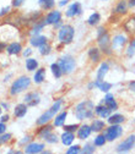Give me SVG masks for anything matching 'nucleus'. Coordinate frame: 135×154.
<instances>
[{
	"mask_svg": "<svg viewBox=\"0 0 135 154\" xmlns=\"http://www.w3.org/2000/svg\"><path fill=\"white\" fill-rule=\"evenodd\" d=\"M88 56H90V59L93 61V63H97L100 60V57H101V54H100V50L97 48H91L88 50Z\"/></svg>",
	"mask_w": 135,
	"mask_h": 154,
	"instance_id": "bb28decb",
	"label": "nucleus"
},
{
	"mask_svg": "<svg viewBox=\"0 0 135 154\" xmlns=\"http://www.w3.org/2000/svg\"><path fill=\"white\" fill-rule=\"evenodd\" d=\"M127 8H128V5H127V2L125 0H121V2L117 4V6H115V9L113 10L115 14H118V15H124L125 12H127Z\"/></svg>",
	"mask_w": 135,
	"mask_h": 154,
	"instance_id": "393cba45",
	"label": "nucleus"
},
{
	"mask_svg": "<svg viewBox=\"0 0 135 154\" xmlns=\"http://www.w3.org/2000/svg\"><path fill=\"white\" fill-rule=\"evenodd\" d=\"M50 50H52V48H50V45L48 43H46V44H43V45L40 47V53L42 55H48L50 53Z\"/></svg>",
	"mask_w": 135,
	"mask_h": 154,
	"instance_id": "e433bc0d",
	"label": "nucleus"
},
{
	"mask_svg": "<svg viewBox=\"0 0 135 154\" xmlns=\"http://www.w3.org/2000/svg\"><path fill=\"white\" fill-rule=\"evenodd\" d=\"M134 146H135V134H130L128 138H125V140L117 147V152H118V153L129 152L131 148H134Z\"/></svg>",
	"mask_w": 135,
	"mask_h": 154,
	"instance_id": "6e6552de",
	"label": "nucleus"
},
{
	"mask_svg": "<svg viewBox=\"0 0 135 154\" xmlns=\"http://www.w3.org/2000/svg\"><path fill=\"white\" fill-rule=\"evenodd\" d=\"M53 130V126L52 125H42L41 128H38L37 131V136H40L41 138H44L47 134H49Z\"/></svg>",
	"mask_w": 135,
	"mask_h": 154,
	"instance_id": "4be33fe9",
	"label": "nucleus"
},
{
	"mask_svg": "<svg viewBox=\"0 0 135 154\" xmlns=\"http://www.w3.org/2000/svg\"><path fill=\"white\" fill-rule=\"evenodd\" d=\"M106 142H107V140L104 137V134H98V136L95 138V146L96 147H102V146H104Z\"/></svg>",
	"mask_w": 135,
	"mask_h": 154,
	"instance_id": "f704fd0d",
	"label": "nucleus"
},
{
	"mask_svg": "<svg viewBox=\"0 0 135 154\" xmlns=\"http://www.w3.org/2000/svg\"><path fill=\"white\" fill-rule=\"evenodd\" d=\"M92 132V128L91 126L88 125H82V126H79L78 128V138L79 140H86Z\"/></svg>",
	"mask_w": 135,
	"mask_h": 154,
	"instance_id": "ddd939ff",
	"label": "nucleus"
},
{
	"mask_svg": "<svg viewBox=\"0 0 135 154\" xmlns=\"http://www.w3.org/2000/svg\"><path fill=\"white\" fill-rule=\"evenodd\" d=\"M124 29L127 31V33L129 34H134L135 33V16L129 17L124 23Z\"/></svg>",
	"mask_w": 135,
	"mask_h": 154,
	"instance_id": "a211bd4d",
	"label": "nucleus"
},
{
	"mask_svg": "<svg viewBox=\"0 0 135 154\" xmlns=\"http://www.w3.org/2000/svg\"><path fill=\"white\" fill-rule=\"evenodd\" d=\"M50 70H52V73L54 75L55 79H59V77L63 75V71H62V69H60L59 64H52Z\"/></svg>",
	"mask_w": 135,
	"mask_h": 154,
	"instance_id": "473e14b6",
	"label": "nucleus"
},
{
	"mask_svg": "<svg viewBox=\"0 0 135 154\" xmlns=\"http://www.w3.org/2000/svg\"><path fill=\"white\" fill-rule=\"evenodd\" d=\"M40 5L42 6L43 10H50L53 9V6L55 5V2L54 0H40Z\"/></svg>",
	"mask_w": 135,
	"mask_h": 154,
	"instance_id": "2f4dec72",
	"label": "nucleus"
},
{
	"mask_svg": "<svg viewBox=\"0 0 135 154\" xmlns=\"http://www.w3.org/2000/svg\"><path fill=\"white\" fill-rule=\"evenodd\" d=\"M122 127L119 126V125H112V126H109L108 128H106L104 131H103V134H104V137H106V140L107 141H114L115 138H118L121 134H122Z\"/></svg>",
	"mask_w": 135,
	"mask_h": 154,
	"instance_id": "0eeeda50",
	"label": "nucleus"
},
{
	"mask_svg": "<svg viewBox=\"0 0 135 154\" xmlns=\"http://www.w3.org/2000/svg\"><path fill=\"white\" fill-rule=\"evenodd\" d=\"M124 120H125V118L123 116V115H121V114H114V115H109V116H108V122L112 124V125H114V124L119 125Z\"/></svg>",
	"mask_w": 135,
	"mask_h": 154,
	"instance_id": "5701e85b",
	"label": "nucleus"
},
{
	"mask_svg": "<svg viewBox=\"0 0 135 154\" xmlns=\"http://www.w3.org/2000/svg\"><path fill=\"white\" fill-rule=\"evenodd\" d=\"M6 48H8L6 43H5V42H3V41H0V53H2V51H4Z\"/></svg>",
	"mask_w": 135,
	"mask_h": 154,
	"instance_id": "a18cd8bd",
	"label": "nucleus"
},
{
	"mask_svg": "<svg viewBox=\"0 0 135 154\" xmlns=\"http://www.w3.org/2000/svg\"><path fill=\"white\" fill-rule=\"evenodd\" d=\"M134 51H135V39L131 41V43H130V45H129V48H128L127 54H128L129 56H131V55L134 54Z\"/></svg>",
	"mask_w": 135,
	"mask_h": 154,
	"instance_id": "a19ab883",
	"label": "nucleus"
},
{
	"mask_svg": "<svg viewBox=\"0 0 135 154\" xmlns=\"http://www.w3.org/2000/svg\"><path fill=\"white\" fill-rule=\"evenodd\" d=\"M81 152L85 153V154H87V153H93V152H95V146H92V144H86Z\"/></svg>",
	"mask_w": 135,
	"mask_h": 154,
	"instance_id": "58836bf2",
	"label": "nucleus"
},
{
	"mask_svg": "<svg viewBox=\"0 0 135 154\" xmlns=\"http://www.w3.org/2000/svg\"><path fill=\"white\" fill-rule=\"evenodd\" d=\"M44 69H40V70H37L34 76H33V81L36 83H42L44 81Z\"/></svg>",
	"mask_w": 135,
	"mask_h": 154,
	"instance_id": "c756f323",
	"label": "nucleus"
},
{
	"mask_svg": "<svg viewBox=\"0 0 135 154\" xmlns=\"http://www.w3.org/2000/svg\"><path fill=\"white\" fill-rule=\"evenodd\" d=\"M62 99H59V100H56L53 105H52V108L49 109V110H47L46 112H43L41 116H40V119L37 120V125L38 126H42V125H46V124H48L53 118H54V115L60 110V106H62Z\"/></svg>",
	"mask_w": 135,
	"mask_h": 154,
	"instance_id": "f03ea898",
	"label": "nucleus"
},
{
	"mask_svg": "<svg viewBox=\"0 0 135 154\" xmlns=\"http://www.w3.org/2000/svg\"><path fill=\"white\" fill-rule=\"evenodd\" d=\"M78 128H79V125H65L64 126V130L65 131H70V132H75Z\"/></svg>",
	"mask_w": 135,
	"mask_h": 154,
	"instance_id": "79ce46f5",
	"label": "nucleus"
},
{
	"mask_svg": "<svg viewBox=\"0 0 135 154\" xmlns=\"http://www.w3.org/2000/svg\"><path fill=\"white\" fill-rule=\"evenodd\" d=\"M100 20H101V16H100V14L98 12H93L90 17H88V20H87V23L90 25V26H95V25H97L98 22H100Z\"/></svg>",
	"mask_w": 135,
	"mask_h": 154,
	"instance_id": "7c9ffc66",
	"label": "nucleus"
},
{
	"mask_svg": "<svg viewBox=\"0 0 135 154\" xmlns=\"http://www.w3.org/2000/svg\"><path fill=\"white\" fill-rule=\"evenodd\" d=\"M79 152H81L80 146H72V147H70V148L66 150L68 154H74V153H79Z\"/></svg>",
	"mask_w": 135,
	"mask_h": 154,
	"instance_id": "ea45409f",
	"label": "nucleus"
},
{
	"mask_svg": "<svg viewBox=\"0 0 135 154\" xmlns=\"http://www.w3.org/2000/svg\"><path fill=\"white\" fill-rule=\"evenodd\" d=\"M125 43H127V38H125L123 34H117V35H114L113 41H112V49L121 48V47H123Z\"/></svg>",
	"mask_w": 135,
	"mask_h": 154,
	"instance_id": "4468645a",
	"label": "nucleus"
},
{
	"mask_svg": "<svg viewBox=\"0 0 135 154\" xmlns=\"http://www.w3.org/2000/svg\"><path fill=\"white\" fill-rule=\"evenodd\" d=\"M108 70H109L108 64L107 63H102L100 69H98V72H97V80H102L103 77L106 76V73L108 72Z\"/></svg>",
	"mask_w": 135,
	"mask_h": 154,
	"instance_id": "c85d7f7f",
	"label": "nucleus"
},
{
	"mask_svg": "<svg viewBox=\"0 0 135 154\" xmlns=\"http://www.w3.org/2000/svg\"><path fill=\"white\" fill-rule=\"evenodd\" d=\"M93 87H95V82H92V83L88 85V89H91V88H93Z\"/></svg>",
	"mask_w": 135,
	"mask_h": 154,
	"instance_id": "4d7b16f0",
	"label": "nucleus"
},
{
	"mask_svg": "<svg viewBox=\"0 0 135 154\" xmlns=\"http://www.w3.org/2000/svg\"><path fill=\"white\" fill-rule=\"evenodd\" d=\"M30 43H31V45H33V47H38L40 48L41 45H43V44H46L47 43V38L44 37V35H33L32 38H31V41H30Z\"/></svg>",
	"mask_w": 135,
	"mask_h": 154,
	"instance_id": "dca6fc26",
	"label": "nucleus"
},
{
	"mask_svg": "<svg viewBox=\"0 0 135 154\" xmlns=\"http://www.w3.org/2000/svg\"><path fill=\"white\" fill-rule=\"evenodd\" d=\"M2 106H3V108H5V109L8 110V108H9V104H6V103H3V104H2Z\"/></svg>",
	"mask_w": 135,
	"mask_h": 154,
	"instance_id": "6e6d98bb",
	"label": "nucleus"
},
{
	"mask_svg": "<svg viewBox=\"0 0 135 154\" xmlns=\"http://www.w3.org/2000/svg\"><path fill=\"white\" fill-rule=\"evenodd\" d=\"M104 127H106L104 122L101 121V120H97V119L93 120V121H92V125H91V128H92V131H95V132H100V131L104 130Z\"/></svg>",
	"mask_w": 135,
	"mask_h": 154,
	"instance_id": "cd10ccee",
	"label": "nucleus"
},
{
	"mask_svg": "<svg viewBox=\"0 0 135 154\" xmlns=\"http://www.w3.org/2000/svg\"><path fill=\"white\" fill-rule=\"evenodd\" d=\"M43 149H44V144L32 142V143H30L28 146H26V148H25V153H27V154L42 153V152H43Z\"/></svg>",
	"mask_w": 135,
	"mask_h": 154,
	"instance_id": "9d476101",
	"label": "nucleus"
},
{
	"mask_svg": "<svg viewBox=\"0 0 135 154\" xmlns=\"http://www.w3.org/2000/svg\"><path fill=\"white\" fill-rule=\"evenodd\" d=\"M60 21H62V14H60V11L53 10V11L48 12L47 16H46L47 25H56L58 22H60Z\"/></svg>",
	"mask_w": 135,
	"mask_h": 154,
	"instance_id": "1a4fd4ad",
	"label": "nucleus"
},
{
	"mask_svg": "<svg viewBox=\"0 0 135 154\" xmlns=\"http://www.w3.org/2000/svg\"><path fill=\"white\" fill-rule=\"evenodd\" d=\"M66 116H68V111H63V112H60V114L55 118V120H54V126H55V127L63 126L64 122H65V120H66Z\"/></svg>",
	"mask_w": 135,
	"mask_h": 154,
	"instance_id": "b1692460",
	"label": "nucleus"
},
{
	"mask_svg": "<svg viewBox=\"0 0 135 154\" xmlns=\"http://www.w3.org/2000/svg\"><path fill=\"white\" fill-rule=\"evenodd\" d=\"M104 104L111 109V110H117L118 109V103L114 100V95L108 93L104 97Z\"/></svg>",
	"mask_w": 135,
	"mask_h": 154,
	"instance_id": "2eb2a0df",
	"label": "nucleus"
},
{
	"mask_svg": "<svg viewBox=\"0 0 135 154\" xmlns=\"http://www.w3.org/2000/svg\"><path fill=\"white\" fill-rule=\"evenodd\" d=\"M59 66H60L63 73L69 75V73H71V72L74 71V69H75V66H76V63H75V59H74L72 56L65 55V56H63L62 59H60Z\"/></svg>",
	"mask_w": 135,
	"mask_h": 154,
	"instance_id": "39448f33",
	"label": "nucleus"
},
{
	"mask_svg": "<svg viewBox=\"0 0 135 154\" xmlns=\"http://www.w3.org/2000/svg\"><path fill=\"white\" fill-rule=\"evenodd\" d=\"M31 53H32V50H31L30 48H27V49H26V50L24 51V55H25V56H28V55H30Z\"/></svg>",
	"mask_w": 135,
	"mask_h": 154,
	"instance_id": "8fccbe9b",
	"label": "nucleus"
},
{
	"mask_svg": "<svg viewBox=\"0 0 135 154\" xmlns=\"http://www.w3.org/2000/svg\"><path fill=\"white\" fill-rule=\"evenodd\" d=\"M43 140H44L46 142H48V143H56V142H58V136L50 132L49 134H47V136H46Z\"/></svg>",
	"mask_w": 135,
	"mask_h": 154,
	"instance_id": "c9c22d12",
	"label": "nucleus"
},
{
	"mask_svg": "<svg viewBox=\"0 0 135 154\" xmlns=\"http://www.w3.org/2000/svg\"><path fill=\"white\" fill-rule=\"evenodd\" d=\"M0 120H2V122H5V121H8V120H9V115H3V116H2V119H0Z\"/></svg>",
	"mask_w": 135,
	"mask_h": 154,
	"instance_id": "09e8293b",
	"label": "nucleus"
},
{
	"mask_svg": "<svg viewBox=\"0 0 135 154\" xmlns=\"http://www.w3.org/2000/svg\"><path fill=\"white\" fill-rule=\"evenodd\" d=\"M74 27L70 25H64L62 26V28L59 29V33H58V38H59L60 43L63 44H70L72 42V38H74Z\"/></svg>",
	"mask_w": 135,
	"mask_h": 154,
	"instance_id": "20e7f679",
	"label": "nucleus"
},
{
	"mask_svg": "<svg viewBox=\"0 0 135 154\" xmlns=\"http://www.w3.org/2000/svg\"><path fill=\"white\" fill-rule=\"evenodd\" d=\"M82 12V8L80 3H74L69 6V9L66 10V16L68 17H75V16H79Z\"/></svg>",
	"mask_w": 135,
	"mask_h": 154,
	"instance_id": "9b49d317",
	"label": "nucleus"
},
{
	"mask_svg": "<svg viewBox=\"0 0 135 154\" xmlns=\"http://www.w3.org/2000/svg\"><path fill=\"white\" fill-rule=\"evenodd\" d=\"M103 33H106V28L101 27V28L98 29V35H101V34H103Z\"/></svg>",
	"mask_w": 135,
	"mask_h": 154,
	"instance_id": "3c124183",
	"label": "nucleus"
},
{
	"mask_svg": "<svg viewBox=\"0 0 135 154\" xmlns=\"http://www.w3.org/2000/svg\"><path fill=\"white\" fill-rule=\"evenodd\" d=\"M66 3H68V0H62V2H60V4H59V5H60V6H64V5L66 4Z\"/></svg>",
	"mask_w": 135,
	"mask_h": 154,
	"instance_id": "5fc2aeb1",
	"label": "nucleus"
},
{
	"mask_svg": "<svg viewBox=\"0 0 135 154\" xmlns=\"http://www.w3.org/2000/svg\"><path fill=\"white\" fill-rule=\"evenodd\" d=\"M27 104H17L14 110V115L16 118H24L27 112Z\"/></svg>",
	"mask_w": 135,
	"mask_h": 154,
	"instance_id": "aec40b11",
	"label": "nucleus"
},
{
	"mask_svg": "<svg viewBox=\"0 0 135 154\" xmlns=\"http://www.w3.org/2000/svg\"><path fill=\"white\" fill-rule=\"evenodd\" d=\"M30 140H31V137H30V136H27V137H25V140H22V141H21L20 143H21V144H24V143H26V142H28Z\"/></svg>",
	"mask_w": 135,
	"mask_h": 154,
	"instance_id": "603ef678",
	"label": "nucleus"
},
{
	"mask_svg": "<svg viewBox=\"0 0 135 154\" xmlns=\"http://www.w3.org/2000/svg\"><path fill=\"white\" fill-rule=\"evenodd\" d=\"M22 3H24V0H14V2H12V6L14 8H18L20 5H22Z\"/></svg>",
	"mask_w": 135,
	"mask_h": 154,
	"instance_id": "c03bdc74",
	"label": "nucleus"
},
{
	"mask_svg": "<svg viewBox=\"0 0 135 154\" xmlns=\"http://www.w3.org/2000/svg\"><path fill=\"white\" fill-rule=\"evenodd\" d=\"M128 87H129V89H130L131 92H135V81H131Z\"/></svg>",
	"mask_w": 135,
	"mask_h": 154,
	"instance_id": "de8ad7c7",
	"label": "nucleus"
},
{
	"mask_svg": "<svg viewBox=\"0 0 135 154\" xmlns=\"http://www.w3.org/2000/svg\"><path fill=\"white\" fill-rule=\"evenodd\" d=\"M9 11H10V6L3 8L2 10H0V16H4V15H6V14H9Z\"/></svg>",
	"mask_w": 135,
	"mask_h": 154,
	"instance_id": "37998d69",
	"label": "nucleus"
},
{
	"mask_svg": "<svg viewBox=\"0 0 135 154\" xmlns=\"http://www.w3.org/2000/svg\"><path fill=\"white\" fill-rule=\"evenodd\" d=\"M2 110H3V109H2V105H0V114H2Z\"/></svg>",
	"mask_w": 135,
	"mask_h": 154,
	"instance_id": "13d9d810",
	"label": "nucleus"
},
{
	"mask_svg": "<svg viewBox=\"0 0 135 154\" xmlns=\"http://www.w3.org/2000/svg\"><path fill=\"white\" fill-rule=\"evenodd\" d=\"M6 50H8V53H9L10 55H16V54H20V53H21L22 47H21V44H20V43H17V42H12V43H10V44L8 45Z\"/></svg>",
	"mask_w": 135,
	"mask_h": 154,
	"instance_id": "6ab92c4d",
	"label": "nucleus"
},
{
	"mask_svg": "<svg viewBox=\"0 0 135 154\" xmlns=\"http://www.w3.org/2000/svg\"><path fill=\"white\" fill-rule=\"evenodd\" d=\"M5 130H6V125H5L4 122H0V134L4 133V132H5Z\"/></svg>",
	"mask_w": 135,
	"mask_h": 154,
	"instance_id": "49530a36",
	"label": "nucleus"
},
{
	"mask_svg": "<svg viewBox=\"0 0 135 154\" xmlns=\"http://www.w3.org/2000/svg\"><path fill=\"white\" fill-rule=\"evenodd\" d=\"M37 67H38V63H37L36 59H27V60H26V69H27L28 71H33V70H36Z\"/></svg>",
	"mask_w": 135,
	"mask_h": 154,
	"instance_id": "72a5a7b5",
	"label": "nucleus"
},
{
	"mask_svg": "<svg viewBox=\"0 0 135 154\" xmlns=\"http://www.w3.org/2000/svg\"><path fill=\"white\" fill-rule=\"evenodd\" d=\"M40 102H41L40 95H38V93H36V92H31V93L26 94V97H25V103L28 106H34Z\"/></svg>",
	"mask_w": 135,
	"mask_h": 154,
	"instance_id": "f8f14e48",
	"label": "nucleus"
},
{
	"mask_svg": "<svg viewBox=\"0 0 135 154\" xmlns=\"http://www.w3.org/2000/svg\"><path fill=\"white\" fill-rule=\"evenodd\" d=\"M129 6H135V0H129Z\"/></svg>",
	"mask_w": 135,
	"mask_h": 154,
	"instance_id": "864d4df0",
	"label": "nucleus"
},
{
	"mask_svg": "<svg viewBox=\"0 0 135 154\" xmlns=\"http://www.w3.org/2000/svg\"><path fill=\"white\" fill-rule=\"evenodd\" d=\"M10 138H11V134L10 133H2L0 134V144H3V143H5V142H8V141H10Z\"/></svg>",
	"mask_w": 135,
	"mask_h": 154,
	"instance_id": "4c0bfd02",
	"label": "nucleus"
},
{
	"mask_svg": "<svg viewBox=\"0 0 135 154\" xmlns=\"http://www.w3.org/2000/svg\"><path fill=\"white\" fill-rule=\"evenodd\" d=\"M95 87L100 88L102 92H108L112 88V85L108 83V82H104L103 80H97V81L95 82Z\"/></svg>",
	"mask_w": 135,
	"mask_h": 154,
	"instance_id": "a878e982",
	"label": "nucleus"
},
{
	"mask_svg": "<svg viewBox=\"0 0 135 154\" xmlns=\"http://www.w3.org/2000/svg\"><path fill=\"white\" fill-rule=\"evenodd\" d=\"M31 85V80L30 77L27 76H21L20 79H17L16 81H14L11 88H10V94L11 95H15V94H18L21 93L22 91H25L26 88H28Z\"/></svg>",
	"mask_w": 135,
	"mask_h": 154,
	"instance_id": "7ed1b4c3",
	"label": "nucleus"
},
{
	"mask_svg": "<svg viewBox=\"0 0 135 154\" xmlns=\"http://www.w3.org/2000/svg\"><path fill=\"white\" fill-rule=\"evenodd\" d=\"M95 111H96V114L98 115V116H101V118H108L109 115H111V109L106 105H97L95 108Z\"/></svg>",
	"mask_w": 135,
	"mask_h": 154,
	"instance_id": "f3484780",
	"label": "nucleus"
},
{
	"mask_svg": "<svg viewBox=\"0 0 135 154\" xmlns=\"http://www.w3.org/2000/svg\"><path fill=\"white\" fill-rule=\"evenodd\" d=\"M97 42H98V45L101 48V50L107 54V55H111L112 54V42H111V38H109V34L106 32L101 35H98L97 38Z\"/></svg>",
	"mask_w": 135,
	"mask_h": 154,
	"instance_id": "423d86ee",
	"label": "nucleus"
},
{
	"mask_svg": "<svg viewBox=\"0 0 135 154\" xmlns=\"http://www.w3.org/2000/svg\"><path fill=\"white\" fill-rule=\"evenodd\" d=\"M95 105L91 100H84L75 106V116L79 120L91 119L93 116Z\"/></svg>",
	"mask_w": 135,
	"mask_h": 154,
	"instance_id": "f257e3e1",
	"label": "nucleus"
},
{
	"mask_svg": "<svg viewBox=\"0 0 135 154\" xmlns=\"http://www.w3.org/2000/svg\"><path fill=\"white\" fill-rule=\"evenodd\" d=\"M75 136H74V132H70V131H65L63 134H62V142L64 146H70L74 141Z\"/></svg>",
	"mask_w": 135,
	"mask_h": 154,
	"instance_id": "412c9836",
	"label": "nucleus"
}]
</instances>
